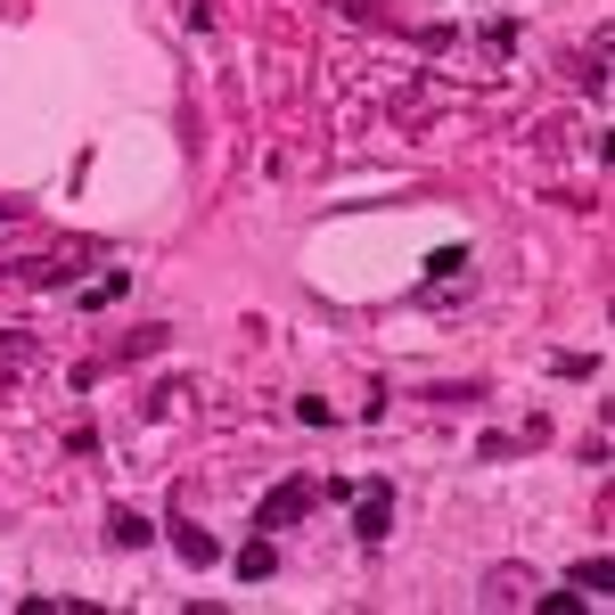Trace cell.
<instances>
[{
	"label": "cell",
	"mask_w": 615,
	"mask_h": 615,
	"mask_svg": "<svg viewBox=\"0 0 615 615\" xmlns=\"http://www.w3.org/2000/svg\"><path fill=\"white\" fill-rule=\"evenodd\" d=\"M329 492H320V476H287L280 492H262V509H255V525H296L304 509H320Z\"/></svg>",
	"instance_id": "cell-1"
},
{
	"label": "cell",
	"mask_w": 615,
	"mask_h": 615,
	"mask_svg": "<svg viewBox=\"0 0 615 615\" xmlns=\"http://www.w3.org/2000/svg\"><path fill=\"white\" fill-rule=\"evenodd\" d=\"M354 534H361V541H386V534H394V492H386V485H370V492H361Z\"/></svg>",
	"instance_id": "cell-2"
},
{
	"label": "cell",
	"mask_w": 615,
	"mask_h": 615,
	"mask_svg": "<svg viewBox=\"0 0 615 615\" xmlns=\"http://www.w3.org/2000/svg\"><path fill=\"white\" fill-rule=\"evenodd\" d=\"M107 534H115V550H149V541H156V525L140 517V509H115V517H107Z\"/></svg>",
	"instance_id": "cell-3"
},
{
	"label": "cell",
	"mask_w": 615,
	"mask_h": 615,
	"mask_svg": "<svg viewBox=\"0 0 615 615\" xmlns=\"http://www.w3.org/2000/svg\"><path fill=\"white\" fill-rule=\"evenodd\" d=\"M172 550H181L189 566H214V559H222V541H214V534H197V525H181V534H172Z\"/></svg>",
	"instance_id": "cell-4"
},
{
	"label": "cell",
	"mask_w": 615,
	"mask_h": 615,
	"mask_svg": "<svg viewBox=\"0 0 615 615\" xmlns=\"http://www.w3.org/2000/svg\"><path fill=\"white\" fill-rule=\"evenodd\" d=\"M271 566H280V550H271V541H255V550H239V582H262V575H271Z\"/></svg>",
	"instance_id": "cell-5"
},
{
	"label": "cell",
	"mask_w": 615,
	"mask_h": 615,
	"mask_svg": "<svg viewBox=\"0 0 615 615\" xmlns=\"http://www.w3.org/2000/svg\"><path fill=\"white\" fill-rule=\"evenodd\" d=\"M467 271V246H444V255H427V280H460Z\"/></svg>",
	"instance_id": "cell-6"
},
{
	"label": "cell",
	"mask_w": 615,
	"mask_h": 615,
	"mask_svg": "<svg viewBox=\"0 0 615 615\" xmlns=\"http://www.w3.org/2000/svg\"><path fill=\"white\" fill-rule=\"evenodd\" d=\"M124 287H131V271H107V280H91V287H82V304H115Z\"/></svg>",
	"instance_id": "cell-7"
},
{
	"label": "cell",
	"mask_w": 615,
	"mask_h": 615,
	"mask_svg": "<svg viewBox=\"0 0 615 615\" xmlns=\"http://www.w3.org/2000/svg\"><path fill=\"white\" fill-rule=\"evenodd\" d=\"M607 575H615L607 559H582V566H575V591H607Z\"/></svg>",
	"instance_id": "cell-8"
}]
</instances>
